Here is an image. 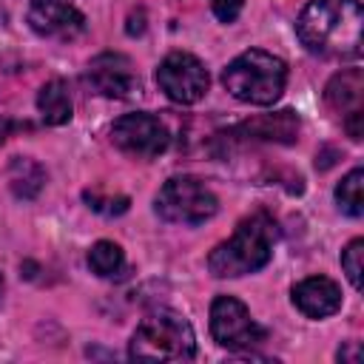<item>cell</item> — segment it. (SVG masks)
Returning <instances> with one entry per match:
<instances>
[{"label":"cell","instance_id":"44dd1931","mask_svg":"<svg viewBox=\"0 0 364 364\" xmlns=\"http://www.w3.org/2000/svg\"><path fill=\"white\" fill-rule=\"evenodd\" d=\"M344 125H347V134H350V139H361L364 136V111L358 108V111H350V114H344Z\"/></svg>","mask_w":364,"mask_h":364},{"label":"cell","instance_id":"9c48e42d","mask_svg":"<svg viewBox=\"0 0 364 364\" xmlns=\"http://www.w3.org/2000/svg\"><path fill=\"white\" fill-rule=\"evenodd\" d=\"M85 82L91 91L108 100H125L139 88V77L134 63L119 51H102L97 54L85 68Z\"/></svg>","mask_w":364,"mask_h":364},{"label":"cell","instance_id":"ffe728a7","mask_svg":"<svg viewBox=\"0 0 364 364\" xmlns=\"http://www.w3.org/2000/svg\"><path fill=\"white\" fill-rule=\"evenodd\" d=\"M210 9L216 14V20L222 23H233L239 17V11L245 9V0H210Z\"/></svg>","mask_w":364,"mask_h":364},{"label":"cell","instance_id":"7a4b0ae2","mask_svg":"<svg viewBox=\"0 0 364 364\" xmlns=\"http://www.w3.org/2000/svg\"><path fill=\"white\" fill-rule=\"evenodd\" d=\"M279 225L270 213L256 210L245 216L228 242H219L208 256V270L216 279H236L262 270L273 259Z\"/></svg>","mask_w":364,"mask_h":364},{"label":"cell","instance_id":"6da1fadb","mask_svg":"<svg viewBox=\"0 0 364 364\" xmlns=\"http://www.w3.org/2000/svg\"><path fill=\"white\" fill-rule=\"evenodd\" d=\"M361 26L364 9L358 0H310L296 20V34L310 54L327 60H358Z\"/></svg>","mask_w":364,"mask_h":364},{"label":"cell","instance_id":"3957f363","mask_svg":"<svg viewBox=\"0 0 364 364\" xmlns=\"http://www.w3.org/2000/svg\"><path fill=\"white\" fill-rule=\"evenodd\" d=\"M128 355L136 361H191L196 355L193 327L176 310H151L131 333Z\"/></svg>","mask_w":364,"mask_h":364},{"label":"cell","instance_id":"ba28073f","mask_svg":"<svg viewBox=\"0 0 364 364\" xmlns=\"http://www.w3.org/2000/svg\"><path fill=\"white\" fill-rule=\"evenodd\" d=\"M111 142L134 159H154V156L168 151L171 131L159 117L136 111V114L119 117L111 125Z\"/></svg>","mask_w":364,"mask_h":364},{"label":"cell","instance_id":"7c38bea8","mask_svg":"<svg viewBox=\"0 0 364 364\" xmlns=\"http://www.w3.org/2000/svg\"><path fill=\"white\" fill-rule=\"evenodd\" d=\"M242 136H250V139H267V142H296L299 139V117L284 108V111H276V114H262V117H253L247 122H242L236 128Z\"/></svg>","mask_w":364,"mask_h":364},{"label":"cell","instance_id":"277c9868","mask_svg":"<svg viewBox=\"0 0 364 364\" xmlns=\"http://www.w3.org/2000/svg\"><path fill=\"white\" fill-rule=\"evenodd\" d=\"M222 85L239 102L273 105L287 85V65L270 51L247 48L228 63V68L222 71Z\"/></svg>","mask_w":364,"mask_h":364},{"label":"cell","instance_id":"603a6c76","mask_svg":"<svg viewBox=\"0 0 364 364\" xmlns=\"http://www.w3.org/2000/svg\"><path fill=\"white\" fill-rule=\"evenodd\" d=\"M14 128H20L14 119H9L6 114H0V142H6V136L14 131Z\"/></svg>","mask_w":364,"mask_h":364},{"label":"cell","instance_id":"52a82bcc","mask_svg":"<svg viewBox=\"0 0 364 364\" xmlns=\"http://www.w3.org/2000/svg\"><path fill=\"white\" fill-rule=\"evenodd\" d=\"M156 85L171 102L193 105L208 94L210 77L199 57H193L188 51H171L156 65Z\"/></svg>","mask_w":364,"mask_h":364},{"label":"cell","instance_id":"9a60e30c","mask_svg":"<svg viewBox=\"0 0 364 364\" xmlns=\"http://www.w3.org/2000/svg\"><path fill=\"white\" fill-rule=\"evenodd\" d=\"M37 111H40L46 125H65L71 119V114H74L68 85L63 80H48L37 91Z\"/></svg>","mask_w":364,"mask_h":364},{"label":"cell","instance_id":"2e32d148","mask_svg":"<svg viewBox=\"0 0 364 364\" xmlns=\"http://www.w3.org/2000/svg\"><path fill=\"white\" fill-rule=\"evenodd\" d=\"M88 267H91V273H97L100 279H114V276H119V270L125 267V253H122V247H119L117 242L100 239V242H94L91 250H88Z\"/></svg>","mask_w":364,"mask_h":364},{"label":"cell","instance_id":"30bf717a","mask_svg":"<svg viewBox=\"0 0 364 364\" xmlns=\"http://www.w3.org/2000/svg\"><path fill=\"white\" fill-rule=\"evenodd\" d=\"M28 26L40 37L68 43L85 31V14L71 0H31Z\"/></svg>","mask_w":364,"mask_h":364},{"label":"cell","instance_id":"5b68a950","mask_svg":"<svg viewBox=\"0 0 364 364\" xmlns=\"http://www.w3.org/2000/svg\"><path fill=\"white\" fill-rule=\"evenodd\" d=\"M154 210L171 225H202L219 210V199L196 176H171L159 188Z\"/></svg>","mask_w":364,"mask_h":364},{"label":"cell","instance_id":"7402d4cb","mask_svg":"<svg viewBox=\"0 0 364 364\" xmlns=\"http://www.w3.org/2000/svg\"><path fill=\"white\" fill-rule=\"evenodd\" d=\"M336 358L338 361H361V344L358 341H347L344 347H338V353H336Z\"/></svg>","mask_w":364,"mask_h":364},{"label":"cell","instance_id":"5bb4252c","mask_svg":"<svg viewBox=\"0 0 364 364\" xmlns=\"http://www.w3.org/2000/svg\"><path fill=\"white\" fill-rule=\"evenodd\" d=\"M46 185V168L31 156H14L9 162V188L17 199H37Z\"/></svg>","mask_w":364,"mask_h":364},{"label":"cell","instance_id":"8992f818","mask_svg":"<svg viewBox=\"0 0 364 364\" xmlns=\"http://www.w3.org/2000/svg\"><path fill=\"white\" fill-rule=\"evenodd\" d=\"M210 336L219 347L239 353V350L259 347L267 333L250 316L245 301H239L236 296H216L210 301Z\"/></svg>","mask_w":364,"mask_h":364},{"label":"cell","instance_id":"e0dca14e","mask_svg":"<svg viewBox=\"0 0 364 364\" xmlns=\"http://www.w3.org/2000/svg\"><path fill=\"white\" fill-rule=\"evenodd\" d=\"M336 202H338V208H341L347 216H353V219H358V216L364 213V171H361V168H353V171L336 185Z\"/></svg>","mask_w":364,"mask_h":364},{"label":"cell","instance_id":"4fadbf2b","mask_svg":"<svg viewBox=\"0 0 364 364\" xmlns=\"http://www.w3.org/2000/svg\"><path fill=\"white\" fill-rule=\"evenodd\" d=\"M361 97H364V74L361 68H344L338 74L330 77L327 88H324V100L333 111L338 114H350L361 108Z\"/></svg>","mask_w":364,"mask_h":364},{"label":"cell","instance_id":"ac0fdd59","mask_svg":"<svg viewBox=\"0 0 364 364\" xmlns=\"http://www.w3.org/2000/svg\"><path fill=\"white\" fill-rule=\"evenodd\" d=\"M341 270L347 273V279L355 290L364 287V279H361V273H364V239H353L341 250Z\"/></svg>","mask_w":364,"mask_h":364},{"label":"cell","instance_id":"cb8c5ba5","mask_svg":"<svg viewBox=\"0 0 364 364\" xmlns=\"http://www.w3.org/2000/svg\"><path fill=\"white\" fill-rule=\"evenodd\" d=\"M3 287H6V284H3V273H0V296H3Z\"/></svg>","mask_w":364,"mask_h":364},{"label":"cell","instance_id":"8fae6325","mask_svg":"<svg viewBox=\"0 0 364 364\" xmlns=\"http://www.w3.org/2000/svg\"><path fill=\"white\" fill-rule=\"evenodd\" d=\"M293 307L307 318H327L341 310V287L327 276H307L290 290Z\"/></svg>","mask_w":364,"mask_h":364},{"label":"cell","instance_id":"d6986e66","mask_svg":"<svg viewBox=\"0 0 364 364\" xmlns=\"http://www.w3.org/2000/svg\"><path fill=\"white\" fill-rule=\"evenodd\" d=\"M82 199H85V205H88L91 210H97V213H102V216H119V213H125L128 205H131V199H128L125 193L105 196V193H100V191H82Z\"/></svg>","mask_w":364,"mask_h":364}]
</instances>
